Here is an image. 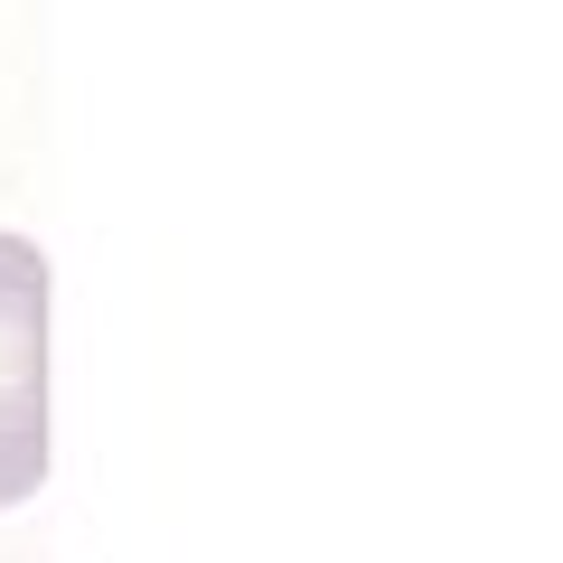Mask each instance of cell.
Segmentation results:
<instances>
[{
    "label": "cell",
    "instance_id": "obj_1",
    "mask_svg": "<svg viewBox=\"0 0 563 563\" xmlns=\"http://www.w3.org/2000/svg\"><path fill=\"white\" fill-rule=\"evenodd\" d=\"M47 479V254L0 225V507Z\"/></svg>",
    "mask_w": 563,
    "mask_h": 563
}]
</instances>
